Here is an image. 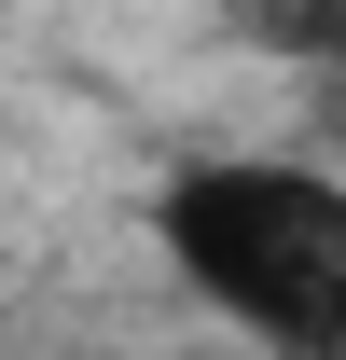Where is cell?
<instances>
[{
  "label": "cell",
  "mask_w": 346,
  "mask_h": 360,
  "mask_svg": "<svg viewBox=\"0 0 346 360\" xmlns=\"http://www.w3.org/2000/svg\"><path fill=\"white\" fill-rule=\"evenodd\" d=\"M167 264L222 319H250L291 360H346V180L305 167H180L167 180Z\"/></svg>",
  "instance_id": "cell-1"
},
{
  "label": "cell",
  "mask_w": 346,
  "mask_h": 360,
  "mask_svg": "<svg viewBox=\"0 0 346 360\" xmlns=\"http://www.w3.org/2000/svg\"><path fill=\"white\" fill-rule=\"evenodd\" d=\"M236 14H250L263 42H291V56H333V70H346V0H236Z\"/></svg>",
  "instance_id": "cell-2"
}]
</instances>
